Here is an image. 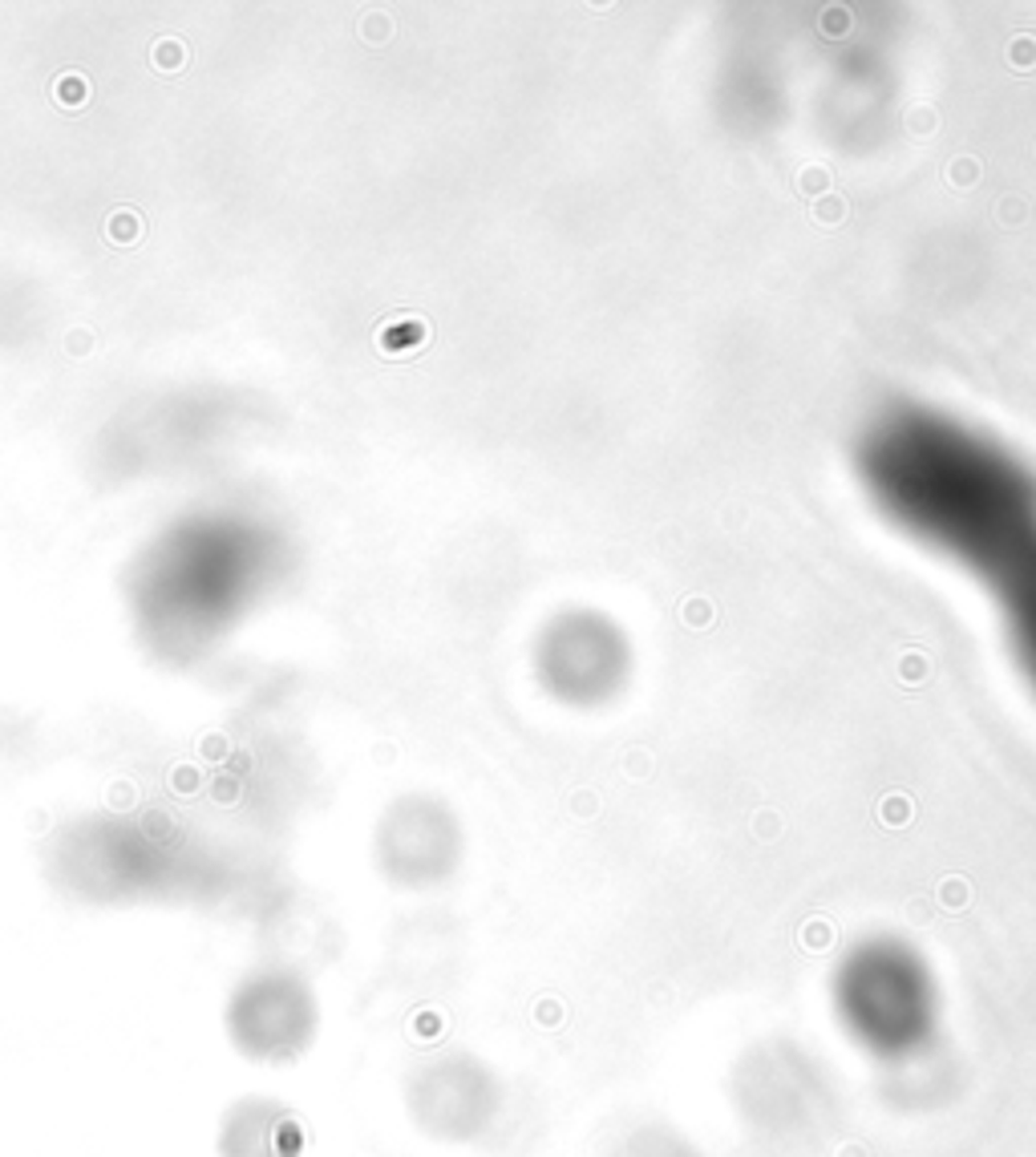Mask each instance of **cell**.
Returning a JSON list of instances; mask_svg holds the SVG:
<instances>
[{
  "mask_svg": "<svg viewBox=\"0 0 1036 1157\" xmlns=\"http://www.w3.org/2000/svg\"><path fill=\"white\" fill-rule=\"evenodd\" d=\"M859 482L895 530L984 587L1036 555V474L943 409H883L859 438Z\"/></svg>",
  "mask_w": 1036,
  "mask_h": 1157,
  "instance_id": "6da1fadb",
  "label": "cell"
},
{
  "mask_svg": "<svg viewBox=\"0 0 1036 1157\" xmlns=\"http://www.w3.org/2000/svg\"><path fill=\"white\" fill-rule=\"evenodd\" d=\"M830 1012L859 1053L903 1064L939 1041L947 1000L928 951L883 931L850 943L834 963Z\"/></svg>",
  "mask_w": 1036,
  "mask_h": 1157,
  "instance_id": "7a4b0ae2",
  "label": "cell"
},
{
  "mask_svg": "<svg viewBox=\"0 0 1036 1157\" xmlns=\"http://www.w3.org/2000/svg\"><path fill=\"white\" fill-rule=\"evenodd\" d=\"M231 1049L252 1064H292L316 1045L320 1000L288 967H264L235 984L223 1008Z\"/></svg>",
  "mask_w": 1036,
  "mask_h": 1157,
  "instance_id": "3957f363",
  "label": "cell"
},
{
  "mask_svg": "<svg viewBox=\"0 0 1036 1157\" xmlns=\"http://www.w3.org/2000/svg\"><path fill=\"white\" fill-rule=\"evenodd\" d=\"M534 676L559 704L599 708L624 692L632 676V644L595 612H567L542 632Z\"/></svg>",
  "mask_w": 1036,
  "mask_h": 1157,
  "instance_id": "277c9868",
  "label": "cell"
},
{
  "mask_svg": "<svg viewBox=\"0 0 1036 1157\" xmlns=\"http://www.w3.org/2000/svg\"><path fill=\"white\" fill-rule=\"evenodd\" d=\"M405 1109L430 1141L462 1145L495 1125L503 1109V1080L474 1053H442L413 1068Z\"/></svg>",
  "mask_w": 1036,
  "mask_h": 1157,
  "instance_id": "5b68a950",
  "label": "cell"
},
{
  "mask_svg": "<svg viewBox=\"0 0 1036 1157\" xmlns=\"http://www.w3.org/2000/svg\"><path fill=\"white\" fill-rule=\"evenodd\" d=\"M385 855L405 882H438L458 863V822L434 802H409L393 818Z\"/></svg>",
  "mask_w": 1036,
  "mask_h": 1157,
  "instance_id": "8992f818",
  "label": "cell"
},
{
  "mask_svg": "<svg viewBox=\"0 0 1036 1157\" xmlns=\"http://www.w3.org/2000/svg\"><path fill=\"white\" fill-rule=\"evenodd\" d=\"M300 1149H304L300 1117L292 1113V1105L268 1097V1092H248L219 1117L215 1137L219 1157H300Z\"/></svg>",
  "mask_w": 1036,
  "mask_h": 1157,
  "instance_id": "52a82bcc",
  "label": "cell"
},
{
  "mask_svg": "<svg viewBox=\"0 0 1036 1157\" xmlns=\"http://www.w3.org/2000/svg\"><path fill=\"white\" fill-rule=\"evenodd\" d=\"M988 591L1000 603V616H1004V628H1008V640L1016 648L1020 668L1036 680V555H1028L1020 567H1012Z\"/></svg>",
  "mask_w": 1036,
  "mask_h": 1157,
  "instance_id": "ba28073f",
  "label": "cell"
}]
</instances>
